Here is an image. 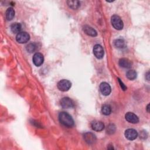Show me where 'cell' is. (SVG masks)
<instances>
[{
    "instance_id": "cell-11",
    "label": "cell",
    "mask_w": 150,
    "mask_h": 150,
    "mask_svg": "<svg viewBox=\"0 0 150 150\" xmlns=\"http://www.w3.org/2000/svg\"><path fill=\"white\" fill-rule=\"evenodd\" d=\"M84 139L88 144H93L96 141V137L92 132H86L84 135Z\"/></svg>"
},
{
    "instance_id": "cell-1",
    "label": "cell",
    "mask_w": 150,
    "mask_h": 150,
    "mask_svg": "<svg viewBox=\"0 0 150 150\" xmlns=\"http://www.w3.org/2000/svg\"><path fill=\"white\" fill-rule=\"evenodd\" d=\"M60 123L66 127H71L74 125V120L71 116L66 112H61L59 114Z\"/></svg>"
},
{
    "instance_id": "cell-22",
    "label": "cell",
    "mask_w": 150,
    "mask_h": 150,
    "mask_svg": "<svg viewBox=\"0 0 150 150\" xmlns=\"http://www.w3.org/2000/svg\"><path fill=\"white\" fill-rule=\"evenodd\" d=\"M116 131V127L113 124H110L109 126H107V132L109 134H113Z\"/></svg>"
},
{
    "instance_id": "cell-4",
    "label": "cell",
    "mask_w": 150,
    "mask_h": 150,
    "mask_svg": "<svg viewBox=\"0 0 150 150\" xmlns=\"http://www.w3.org/2000/svg\"><path fill=\"white\" fill-rule=\"evenodd\" d=\"M29 39L30 36L26 32H21L16 36L17 41L20 43H25L29 41Z\"/></svg>"
},
{
    "instance_id": "cell-8",
    "label": "cell",
    "mask_w": 150,
    "mask_h": 150,
    "mask_svg": "<svg viewBox=\"0 0 150 150\" xmlns=\"http://www.w3.org/2000/svg\"><path fill=\"white\" fill-rule=\"evenodd\" d=\"M124 134H125L126 138L129 140H131V141H132V140L136 139L138 136V133H137V131L132 128H130V129L127 130L125 131Z\"/></svg>"
},
{
    "instance_id": "cell-10",
    "label": "cell",
    "mask_w": 150,
    "mask_h": 150,
    "mask_svg": "<svg viewBox=\"0 0 150 150\" xmlns=\"http://www.w3.org/2000/svg\"><path fill=\"white\" fill-rule=\"evenodd\" d=\"M125 120L130 123L136 124L138 123L139 121V118L137 117V116L131 112L127 113L125 116Z\"/></svg>"
},
{
    "instance_id": "cell-6",
    "label": "cell",
    "mask_w": 150,
    "mask_h": 150,
    "mask_svg": "<svg viewBox=\"0 0 150 150\" xmlns=\"http://www.w3.org/2000/svg\"><path fill=\"white\" fill-rule=\"evenodd\" d=\"M60 105L63 108L70 109L74 107V102L69 97H63L60 100Z\"/></svg>"
},
{
    "instance_id": "cell-9",
    "label": "cell",
    "mask_w": 150,
    "mask_h": 150,
    "mask_svg": "<svg viewBox=\"0 0 150 150\" xmlns=\"http://www.w3.org/2000/svg\"><path fill=\"white\" fill-rule=\"evenodd\" d=\"M43 56L41 53H36L33 56V62L36 66H40L43 63Z\"/></svg>"
},
{
    "instance_id": "cell-2",
    "label": "cell",
    "mask_w": 150,
    "mask_h": 150,
    "mask_svg": "<svg viewBox=\"0 0 150 150\" xmlns=\"http://www.w3.org/2000/svg\"><path fill=\"white\" fill-rule=\"evenodd\" d=\"M111 22L113 27L117 30H121L123 28V22L120 17L117 15L112 16Z\"/></svg>"
},
{
    "instance_id": "cell-25",
    "label": "cell",
    "mask_w": 150,
    "mask_h": 150,
    "mask_svg": "<svg viewBox=\"0 0 150 150\" xmlns=\"http://www.w3.org/2000/svg\"><path fill=\"white\" fill-rule=\"evenodd\" d=\"M149 104H148V106L146 107V110H147L148 112H149Z\"/></svg>"
},
{
    "instance_id": "cell-20",
    "label": "cell",
    "mask_w": 150,
    "mask_h": 150,
    "mask_svg": "<svg viewBox=\"0 0 150 150\" xmlns=\"http://www.w3.org/2000/svg\"><path fill=\"white\" fill-rule=\"evenodd\" d=\"M114 46L116 48H120V49L124 48L125 46V43L123 39H118L115 40L114 42Z\"/></svg>"
},
{
    "instance_id": "cell-7",
    "label": "cell",
    "mask_w": 150,
    "mask_h": 150,
    "mask_svg": "<svg viewBox=\"0 0 150 150\" xmlns=\"http://www.w3.org/2000/svg\"><path fill=\"white\" fill-rule=\"evenodd\" d=\"M100 92L104 96H109L111 91L110 86L106 82H102L100 85Z\"/></svg>"
},
{
    "instance_id": "cell-19",
    "label": "cell",
    "mask_w": 150,
    "mask_h": 150,
    "mask_svg": "<svg viewBox=\"0 0 150 150\" xmlns=\"http://www.w3.org/2000/svg\"><path fill=\"white\" fill-rule=\"evenodd\" d=\"M127 78L131 80H134L137 78V73L134 70H130L126 73Z\"/></svg>"
},
{
    "instance_id": "cell-21",
    "label": "cell",
    "mask_w": 150,
    "mask_h": 150,
    "mask_svg": "<svg viewBox=\"0 0 150 150\" xmlns=\"http://www.w3.org/2000/svg\"><path fill=\"white\" fill-rule=\"evenodd\" d=\"M36 49H37V46L36 43H29L27 46V50L30 53L35 52L36 50Z\"/></svg>"
},
{
    "instance_id": "cell-13",
    "label": "cell",
    "mask_w": 150,
    "mask_h": 150,
    "mask_svg": "<svg viewBox=\"0 0 150 150\" xmlns=\"http://www.w3.org/2000/svg\"><path fill=\"white\" fill-rule=\"evenodd\" d=\"M119 65L123 68L129 69L131 68L132 66V63L131 62L126 58H123L119 60Z\"/></svg>"
},
{
    "instance_id": "cell-23",
    "label": "cell",
    "mask_w": 150,
    "mask_h": 150,
    "mask_svg": "<svg viewBox=\"0 0 150 150\" xmlns=\"http://www.w3.org/2000/svg\"><path fill=\"white\" fill-rule=\"evenodd\" d=\"M118 82H119V83L120 84V86H121V88H122V89H123V90H127V87L124 85V83L120 81V79H118Z\"/></svg>"
},
{
    "instance_id": "cell-14",
    "label": "cell",
    "mask_w": 150,
    "mask_h": 150,
    "mask_svg": "<svg viewBox=\"0 0 150 150\" xmlns=\"http://www.w3.org/2000/svg\"><path fill=\"white\" fill-rule=\"evenodd\" d=\"M83 31L84 32L88 35L91 36H96L97 35V33L96 31L93 29V28L88 26V25H85L83 27Z\"/></svg>"
},
{
    "instance_id": "cell-18",
    "label": "cell",
    "mask_w": 150,
    "mask_h": 150,
    "mask_svg": "<svg viewBox=\"0 0 150 150\" xmlns=\"http://www.w3.org/2000/svg\"><path fill=\"white\" fill-rule=\"evenodd\" d=\"M102 112L105 116H109L111 113V107L108 104H104L102 108Z\"/></svg>"
},
{
    "instance_id": "cell-12",
    "label": "cell",
    "mask_w": 150,
    "mask_h": 150,
    "mask_svg": "<svg viewBox=\"0 0 150 150\" xmlns=\"http://www.w3.org/2000/svg\"><path fill=\"white\" fill-rule=\"evenodd\" d=\"M92 128L96 131H101L104 128V124L102 121H94L91 123Z\"/></svg>"
},
{
    "instance_id": "cell-17",
    "label": "cell",
    "mask_w": 150,
    "mask_h": 150,
    "mask_svg": "<svg viewBox=\"0 0 150 150\" xmlns=\"http://www.w3.org/2000/svg\"><path fill=\"white\" fill-rule=\"evenodd\" d=\"M11 31L14 34H19L21 29V25L19 23H14L11 26Z\"/></svg>"
},
{
    "instance_id": "cell-24",
    "label": "cell",
    "mask_w": 150,
    "mask_h": 150,
    "mask_svg": "<svg viewBox=\"0 0 150 150\" xmlns=\"http://www.w3.org/2000/svg\"><path fill=\"white\" fill-rule=\"evenodd\" d=\"M146 80L148 81H149V71H148L147 72V73L146 74Z\"/></svg>"
},
{
    "instance_id": "cell-3",
    "label": "cell",
    "mask_w": 150,
    "mask_h": 150,
    "mask_svg": "<svg viewBox=\"0 0 150 150\" xmlns=\"http://www.w3.org/2000/svg\"><path fill=\"white\" fill-rule=\"evenodd\" d=\"M71 86V84L70 82L65 79L59 81L57 83V88L59 90L62 92L68 91L70 89Z\"/></svg>"
},
{
    "instance_id": "cell-15",
    "label": "cell",
    "mask_w": 150,
    "mask_h": 150,
    "mask_svg": "<svg viewBox=\"0 0 150 150\" xmlns=\"http://www.w3.org/2000/svg\"><path fill=\"white\" fill-rule=\"evenodd\" d=\"M67 5L69 8L73 10H77L81 6V3L78 1H67Z\"/></svg>"
},
{
    "instance_id": "cell-5",
    "label": "cell",
    "mask_w": 150,
    "mask_h": 150,
    "mask_svg": "<svg viewBox=\"0 0 150 150\" xmlns=\"http://www.w3.org/2000/svg\"><path fill=\"white\" fill-rule=\"evenodd\" d=\"M93 53L96 58L99 59H102L104 53L103 47L99 44L96 45L93 48Z\"/></svg>"
},
{
    "instance_id": "cell-16",
    "label": "cell",
    "mask_w": 150,
    "mask_h": 150,
    "mask_svg": "<svg viewBox=\"0 0 150 150\" xmlns=\"http://www.w3.org/2000/svg\"><path fill=\"white\" fill-rule=\"evenodd\" d=\"M15 16V11L13 8H9L7 9L6 13V17L8 21L12 20Z\"/></svg>"
}]
</instances>
